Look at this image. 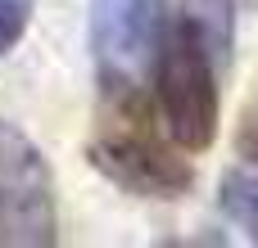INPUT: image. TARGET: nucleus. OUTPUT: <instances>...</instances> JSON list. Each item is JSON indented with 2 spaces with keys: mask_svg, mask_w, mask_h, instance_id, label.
Returning a JSON list of instances; mask_svg holds the SVG:
<instances>
[{
  "mask_svg": "<svg viewBox=\"0 0 258 248\" xmlns=\"http://www.w3.org/2000/svg\"><path fill=\"white\" fill-rule=\"evenodd\" d=\"M86 158L118 190L141 199H181L195 185V167L159 136L145 86L100 81V122Z\"/></svg>",
  "mask_w": 258,
  "mask_h": 248,
  "instance_id": "nucleus-1",
  "label": "nucleus"
},
{
  "mask_svg": "<svg viewBox=\"0 0 258 248\" xmlns=\"http://www.w3.org/2000/svg\"><path fill=\"white\" fill-rule=\"evenodd\" d=\"M154 99L163 127L177 149L204 154L218 140V63L186 18L168 23L159 63H154Z\"/></svg>",
  "mask_w": 258,
  "mask_h": 248,
  "instance_id": "nucleus-2",
  "label": "nucleus"
},
{
  "mask_svg": "<svg viewBox=\"0 0 258 248\" xmlns=\"http://www.w3.org/2000/svg\"><path fill=\"white\" fill-rule=\"evenodd\" d=\"M0 244L50 248L54 244V190L41 149L0 117Z\"/></svg>",
  "mask_w": 258,
  "mask_h": 248,
  "instance_id": "nucleus-3",
  "label": "nucleus"
},
{
  "mask_svg": "<svg viewBox=\"0 0 258 248\" xmlns=\"http://www.w3.org/2000/svg\"><path fill=\"white\" fill-rule=\"evenodd\" d=\"M163 0H95L91 5V54L100 81H132L145 86V77L159 63L163 45Z\"/></svg>",
  "mask_w": 258,
  "mask_h": 248,
  "instance_id": "nucleus-4",
  "label": "nucleus"
},
{
  "mask_svg": "<svg viewBox=\"0 0 258 248\" xmlns=\"http://www.w3.org/2000/svg\"><path fill=\"white\" fill-rule=\"evenodd\" d=\"M181 18L204 41L209 59L227 68L236 50V0H181Z\"/></svg>",
  "mask_w": 258,
  "mask_h": 248,
  "instance_id": "nucleus-5",
  "label": "nucleus"
},
{
  "mask_svg": "<svg viewBox=\"0 0 258 248\" xmlns=\"http://www.w3.org/2000/svg\"><path fill=\"white\" fill-rule=\"evenodd\" d=\"M218 208L231 226H240L249 235V244H258V172L231 167L218 181Z\"/></svg>",
  "mask_w": 258,
  "mask_h": 248,
  "instance_id": "nucleus-6",
  "label": "nucleus"
},
{
  "mask_svg": "<svg viewBox=\"0 0 258 248\" xmlns=\"http://www.w3.org/2000/svg\"><path fill=\"white\" fill-rule=\"evenodd\" d=\"M32 9H36V0H0V59L27 36Z\"/></svg>",
  "mask_w": 258,
  "mask_h": 248,
  "instance_id": "nucleus-7",
  "label": "nucleus"
},
{
  "mask_svg": "<svg viewBox=\"0 0 258 248\" xmlns=\"http://www.w3.org/2000/svg\"><path fill=\"white\" fill-rule=\"evenodd\" d=\"M236 154L245 158V163H254L258 167V99L240 113V131H236Z\"/></svg>",
  "mask_w": 258,
  "mask_h": 248,
  "instance_id": "nucleus-8",
  "label": "nucleus"
}]
</instances>
